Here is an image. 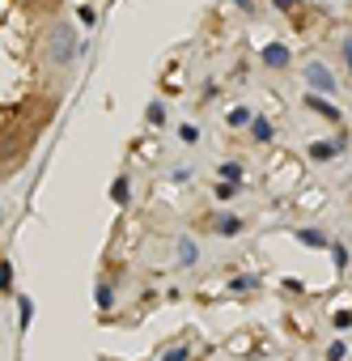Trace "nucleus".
Instances as JSON below:
<instances>
[{"label":"nucleus","instance_id":"obj_15","mask_svg":"<svg viewBox=\"0 0 352 361\" xmlns=\"http://www.w3.org/2000/svg\"><path fill=\"white\" fill-rule=\"evenodd\" d=\"M344 357H348V349H344V344H340V340H336V344H331V349H327V361H344Z\"/></svg>","mask_w":352,"mask_h":361},{"label":"nucleus","instance_id":"obj_14","mask_svg":"<svg viewBox=\"0 0 352 361\" xmlns=\"http://www.w3.org/2000/svg\"><path fill=\"white\" fill-rule=\"evenodd\" d=\"M234 196H238V187L221 179V187H217V200H234Z\"/></svg>","mask_w":352,"mask_h":361},{"label":"nucleus","instance_id":"obj_20","mask_svg":"<svg viewBox=\"0 0 352 361\" xmlns=\"http://www.w3.org/2000/svg\"><path fill=\"white\" fill-rule=\"evenodd\" d=\"M293 5H297V0H276V9H280V13H289Z\"/></svg>","mask_w":352,"mask_h":361},{"label":"nucleus","instance_id":"obj_3","mask_svg":"<svg viewBox=\"0 0 352 361\" xmlns=\"http://www.w3.org/2000/svg\"><path fill=\"white\" fill-rule=\"evenodd\" d=\"M297 243H306V247H314V251H327V247H331V238H327V230L306 226V230H297Z\"/></svg>","mask_w":352,"mask_h":361},{"label":"nucleus","instance_id":"obj_5","mask_svg":"<svg viewBox=\"0 0 352 361\" xmlns=\"http://www.w3.org/2000/svg\"><path fill=\"white\" fill-rule=\"evenodd\" d=\"M263 64L267 68H289V47L285 43H267L263 47Z\"/></svg>","mask_w":352,"mask_h":361},{"label":"nucleus","instance_id":"obj_17","mask_svg":"<svg viewBox=\"0 0 352 361\" xmlns=\"http://www.w3.org/2000/svg\"><path fill=\"white\" fill-rule=\"evenodd\" d=\"M162 119H166V111H162V107L153 102V107H148V124H162Z\"/></svg>","mask_w":352,"mask_h":361},{"label":"nucleus","instance_id":"obj_12","mask_svg":"<svg viewBox=\"0 0 352 361\" xmlns=\"http://www.w3.org/2000/svg\"><path fill=\"white\" fill-rule=\"evenodd\" d=\"M242 124H250V111L246 107H234L230 111V128H242Z\"/></svg>","mask_w":352,"mask_h":361},{"label":"nucleus","instance_id":"obj_13","mask_svg":"<svg viewBox=\"0 0 352 361\" xmlns=\"http://www.w3.org/2000/svg\"><path fill=\"white\" fill-rule=\"evenodd\" d=\"M111 196H115L119 204H128V179H115V187H111Z\"/></svg>","mask_w":352,"mask_h":361},{"label":"nucleus","instance_id":"obj_7","mask_svg":"<svg viewBox=\"0 0 352 361\" xmlns=\"http://www.w3.org/2000/svg\"><path fill=\"white\" fill-rule=\"evenodd\" d=\"M199 259V247L191 243V238H183V243H179V263H195Z\"/></svg>","mask_w":352,"mask_h":361},{"label":"nucleus","instance_id":"obj_19","mask_svg":"<svg viewBox=\"0 0 352 361\" xmlns=\"http://www.w3.org/2000/svg\"><path fill=\"white\" fill-rule=\"evenodd\" d=\"M344 64H348V68H352V39H348V43H344Z\"/></svg>","mask_w":352,"mask_h":361},{"label":"nucleus","instance_id":"obj_1","mask_svg":"<svg viewBox=\"0 0 352 361\" xmlns=\"http://www.w3.org/2000/svg\"><path fill=\"white\" fill-rule=\"evenodd\" d=\"M306 81H310L314 89H327V94H331V89H336V72L314 60V64H306Z\"/></svg>","mask_w":352,"mask_h":361},{"label":"nucleus","instance_id":"obj_11","mask_svg":"<svg viewBox=\"0 0 352 361\" xmlns=\"http://www.w3.org/2000/svg\"><path fill=\"white\" fill-rule=\"evenodd\" d=\"M331 327H336V331H348V327H352V310H336V315H331Z\"/></svg>","mask_w":352,"mask_h":361},{"label":"nucleus","instance_id":"obj_16","mask_svg":"<svg viewBox=\"0 0 352 361\" xmlns=\"http://www.w3.org/2000/svg\"><path fill=\"white\" fill-rule=\"evenodd\" d=\"M234 289H259V276H238Z\"/></svg>","mask_w":352,"mask_h":361},{"label":"nucleus","instance_id":"obj_6","mask_svg":"<svg viewBox=\"0 0 352 361\" xmlns=\"http://www.w3.org/2000/svg\"><path fill=\"white\" fill-rule=\"evenodd\" d=\"M212 230H217V234H225V238H234V234L242 230V221H238V217H217Z\"/></svg>","mask_w":352,"mask_h":361},{"label":"nucleus","instance_id":"obj_2","mask_svg":"<svg viewBox=\"0 0 352 361\" xmlns=\"http://www.w3.org/2000/svg\"><path fill=\"white\" fill-rule=\"evenodd\" d=\"M306 107H310V111H318V115L327 119V124H340V119H344V115H340V107H331L327 98H318V94H306Z\"/></svg>","mask_w":352,"mask_h":361},{"label":"nucleus","instance_id":"obj_10","mask_svg":"<svg viewBox=\"0 0 352 361\" xmlns=\"http://www.w3.org/2000/svg\"><path fill=\"white\" fill-rule=\"evenodd\" d=\"M221 179H225V183H238V179H242V166H238V162H225V166H221Z\"/></svg>","mask_w":352,"mask_h":361},{"label":"nucleus","instance_id":"obj_4","mask_svg":"<svg viewBox=\"0 0 352 361\" xmlns=\"http://www.w3.org/2000/svg\"><path fill=\"white\" fill-rule=\"evenodd\" d=\"M340 149H344V136H340V140H314V144H310V157H314V162H331Z\"/></svg>","mask_w":352,"mask_h":361},{"label":"nucleus","instance_id":"obj_8","mask_svg":"<svg viewBox=\"0 0 352 361\" xmlns=\"http://www.w3.org/2000/svg\"><path fill=\"white\" fill-rule=\"evenodd\" d=\"M331 263H336V272L348 268V247H344V243H331Z\"/></svg>","mask_w":352,"mask_h":361},{"label":"nucleus","instance_id":"obj_18","mask_svg":"<svg viewBox=\"0 0 352 361\" xmlns=\"http://www.w3.org/2000/svg\"><path fill=\"white\" fill-rule=\"evenodd\" d=\"M166 361H187V349H170V353H166Z\"/></svg>","mask_w":352,"mask_h":361},{"label":"nucleus","instance_id":"obj_9","mask_svg":"<svg viewBox=\"0 0 352 361\" xmlns=\"http://www.w3.org/2000/svg\"><path fill=\"white\" fill-rule=\"evenodd\" d=\"M250 132H255V140H259V144H267V140H272V124H267V119H255V124H250Z\"/></svg>","mask_w":352,"mask_h":361}]
</instances>
